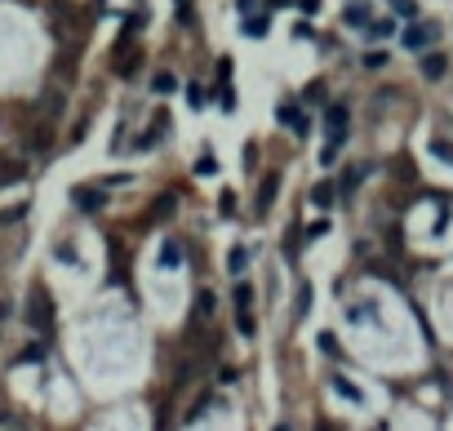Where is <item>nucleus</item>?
<instances>
[{"label": "nucleus", "mask_w": 453, "mask_h": 431, "mask_svg": "<svg viewBox=\"0 0 453 431\" xmlns=\"http://www.w3.org/2000/svg\"><path fill=\"white\" fill-rule=\"evenodd\" d=\"M347 129H351V116H347V107L342 103H329L325 107V147H342L347 142Z\"/></svg>", "instance_id": "nucleus-1"}, {"label": "nucleus", "mask_w": 453, "mask_h": 431, "mask_svg": "<svg viewBox=\"0 0 453 431\" xmlns=\"http://www.w3.org/2000/svg\"><path fill=\"white\" fill-rule=\"evenodd\" d=\"M27 325L36 333H49V325H54V303H49L45 289H31V298H27Z\"/></svg>", "instance_id": "nucleus-2"}, {"label": "nucleus", "mask_w": 453, "mask_h": 431, "mask_svg": "<svg viewBox=\"0 0 453 431\" xmlns=\"http://www.w3.org/2000/svg\"><path fill=\"white\" fill-rule=\"evenodd\" d=\"M436 36H440V27L436 22H413V27L405 31V50H426V45H436Z\"/></svg>", "instance_id": "nucleus-3"}, {"label": "nucleus", "mask_w": 453, "mask_h": 431, "mask_svg": "<svg viewBox=\"0 0 453 431\" xmlns=\"http://www.w3.org/2000/svg\"><path fill=\"white\" fill-rule=\"evenodd\" d=\"M276 116L293 129V138H307V134H311V121L298 112V103H280V107H276Z\"/></svg>", "instance_id": "nucleus-4"}, {"label": "nucleus", "mask_w": 453, "mask_h": 431, "mask_svg": "<svg viewBox=\"0 0 453 431\" xmlns=\"http://www.w3.org/2000/svg\"><path fill=\"white\" fill-rule=\"evenodd\" d=\"M71 200H76V209H84V213H98L107 205L103 187H76V191H71Z\"/></svg>", "instance_id": "nucleus-5"}, {"label": "nucleus", "mask_w": 453, "mask_h": 431, "mask_svg": "<svg viewBox=\"0 0 453 431\" xmlns=\"http://www.w3.org/2000/svg\"><path fill=\"white\" fill-rule=\"evenodd\" d=\"M342 22H347V27H369V0H347V5H342Z\"/></svg>", "instance_id": "nucleus-6"}, {"label": "nucleus", "mask_w": 453, "mask_h": 431, "mask_svg": "<svg viewBox=\"0 0 453 431\" xmlns=\"http://www.w3.org/2000/svg\"><path fill=\"white\" fill-rule=\"evenodd\" d=\"M161 267L165 271H178L182 267V241H178V236H169V241L161 245Z\"/></svg>", "instance_id": "nucleus-7"}, {"label": "nucleus", "mask_w": 453, "mask_h": 431, "mask_svg": "<svg viewBox=\"0 0 453 431\" xmlns=\"http://www.w3.org/2000/svg\"><path fill=\"white\" fill-rule=\"evenodd\" d=\"M449 71V54H422V76L426 80H440Z\"/></svg>", "instance_id": "nucleus-8"}, {"label": "nucleus", "mask_w": 453, "mask_h": 431, "mask_svg": "<svg viewBox=\"0 0 453 431\" xmlns=\"http://www.w3.org/2000/svg\"><path fill=\"white\" fill-rule=\"evenodd\" d=\"M276 191H280V178H276V174H267V178H262V187H258V205H253V209L267 213V209H272V200H276Z\"/></svg>", "instance_id": "nucleus-9"}, {"label": "nucleus", "mask_w": 453, "mask_h": 431, "mask_svg": "<svg viewBox=\"0 0 453 431\" xmlns=\"http://www.w3.org/2000/svg\"><path fill=\"white\" fill-rule=\"evenodd\" d=\"M22 178H27V165H22V160H0V187L22 183Z\"/></svg>", "instance_id": "nucleus-10"}, {"label": "nucleus", "mask_w": 453, "mask_h": 431, "mask_svg": "<svg viewBox=\"0 0 453 431\" xmlns=\"http://www.w3.org/2000/svg\"><path fill=\"white\" fill-rule=\"evenodd\" d=\"M364 36H369V40H391V36H396V18H373L369 27H364Z\"/></svg>", "instance_id": "nucleus-11"}, {"label": "nucleus", "mask_w": 453, "mask_h": 431, "mask_svg": "<svg viewBox=\"0 0 453 431\" xmlns=\"http://www.w3.org/2000/svg\"><path fill=\"white\" fill-rule=\"evenodd\" d=\"M240 31H244V36H253V40H258V36H267V14H258V9H253V14H244Z\"/></svg>", "instance_id": "nucleus-12"}, {"label": "nucleus", "mask_w": 453, "mask_h": 431, "mask_svg": "<svg viewBox=\"0 0 453 431\" xmlns=\"http://www.w3.org/2000/svg\"><path fill=\"white\" fill-rule=\"evenodd\" d=\"M231 303H236V311H253V285H249V280H236Z\"/></svg>", "instance_id": "nucleus-13"}, {"label": "nucleus", "mask_w": 453, "mask_h": 431, "mask_svg": "<svg viewBox=\"0 0 453 431\" xmlns=\"http://www.w3.org/2000/svg\"><path fill=\"white\" fill-rule=\"evenodd\" d=\"M174 89H178L174 71H156V76H151V93H174Z\"/></svg>", "instance_id": "nucleus-14"}, {"label": "nucleus", "mask_w": 453, "mask_h": 431, "mask_svg": "<svg viewBox=\"0 0 453 431\" xmlns=\"http://www.w3.org/2000/svg\"><path fill=\"white\" fill-rule=\"evenodd\" d=\"M334 196H338V187H334V183H320V187H311V200H315L320 209H329V205H334Z\"/></svg>", "instance_id": "nucleus-15"}, {"label": "nucleus", "mask_w": 453, "mask_h": 431, "mask_svg": "<svg viewBox=\"0 0 453 431\" xmlns=\"http://www.w3.org/2000/svg\"><path fill=\"white\" fill-rule=\"evenodd\" d=\"M244 267H249V249H244V245H236V249L227 254V271H236V276H240Z\"/></svg>", "instance_id": "nucleus-16"}, {"label": "nucleus", "mask_w": 453, "mask_h": 431, "mask_svg": "<svg viewBox=\"0 0 453 431\" xmlns=\"http://www.w3.org/2000/svg\"><path fill=\"white\" fill-rule=\"evenodd\" d=\"M236 329H240V338H253V333H258V320H253V311H236Z\"/></svg>", "instance_id": "nucleus-17"}, {"label": "nucleus", "mask_w": 453, "mask_h": 431, "mask_svg": "<svg viewBox=\"0 0 453 431\" xmlns=\"http://www.w3.org/2000/svg\"><path fill=\"white\" fill-rule=\"evenodd\" d=\"M364 174H369L364 165H360V169H351V174H342V178H338V191H342V196H351V191H356V183H360Z\"/></svg>", "instance_id": "nucleus-18"}, {"label": "nucleus", "mask_w": 453, "mask_h": 431, "mask_svg": "<svg viewBox=\"0 0 453 431\" xmlns=\"http://www.w3.org/2000/svg\"><path fill=\"white\" fill-rule=\"evenodd\" d=\"M195 174H200V178H214V174H218V160H214V151H209V147H205V151H200V160H195Z\"/></svg>", "instance_id": "nucleus-19"}, {"label": "nucleus", "mask_w": 453, "mask_h": 431, "mask_svg": "<svg viewBox=\"0 0 453 431\" xmlns=\"http://www.w3.org/2000/svg\"><path fill=\"white\" fill-rule=\"evenodd\" d=\"M49 138H54V129H49V125H40V129H31L27 147H31V151H45V147H49Z\"/></svg>", "instance_id": "nucleus-20"}, {"label": "nucleus", "mask_w": 453, "mask_h": 431, "mask_svg": "<svg viewBox=\"0 0 453 431\" xmlns=\"http://www.w3.org/2000/svg\"><path fill=\"white\" fill-rule=\"evenodd\" d=\"M200 316H205V320L214 316V294H209V289H200V294H195V320H200Z\"/></svg>", "instance_id": "nucleus-21"}, {"label": "nucleus", "mask_w": 453, "mask_h": 431, "mask_svg": "<svg viewBox=\"0 0 453 431\" xmlns=\"http://www.w3.org/2000/svg\"><path fill=\"white\" fill-rule=\"evenodd\" d=\"M174 205H178V200H174V191H169V196H161V200L151 205V218H165V213H174Z\"/></svg>", "instance_id": "nucleus-22"}, {"label": "nucleus", "mask_w": 453, "mask_h": 431, "mask_svg": "<svg viewBox=\"0 0 453 431\" xmlns=\"http://www.w3.org/2000/svg\"><path fill=\"white\" fill-rule=\"evenodd\" d=\"M431 156H440V160H445V165H453V142L436 138V142H431Z\"/></svg>", "instance_id": "nucleus-23"}, {"label": "nucleus", "mask_w": 453, "mask_h": 431, "mask_svg": "<svg viewBox=\"0 0 453 431\" xmlns=\"http://www.w3.org/2000/svg\"><path fill=\"white\" fill-rule=\"evenodd\" d=\"M391 5H396L400 18H413V22H418V5H413V0H391Z\"/></svg>", "instance_id": "nucleus-24"}, {"label": "nucleus", "mask_w": 453, "mask_h": 431, "mask_svg": "<svg viewBox=\"0 0 453 431\" xmlns=\"http://www.w3.org/2000/svg\"><path fill=\"white\" fill-rule=\"evenodd\" d=\"M307 303H311V285H302V289H298V307H293V316H298V320H302V311H307Z\"/></svg>", "instance_id": "nucleus-25"}, {"label": "nucleus", "mask_w": 453, "mask_h": 431, "mask_svg": "<svg viewBox=\"0 0 453 431\" xmlns=\"http://www.w3.org/2000/svg\"><path fill=\"white\" fill-rule=\"evenodd\" d=\"M334 387H338V391H342V396H347V400H360V387H351L347 378H334Z\"/></svg>", "instance_id": "nucleus-26"}, {"label": "nucleus", "mask_w": 453, "mask_h": 431, "mask_svg": "<svg viewBox=\"0 0 453 431\" xmlns=\"http://www.w3.org/2000/svg\"><path fill=\"white\" fill-rule=\"evenodd\" d=\"M40 356H45V347H40V342H31V347H22V356H18V361L27 365V361H40Z\"/></svg>", "instance_id": "nucleus-27"}, {"label": "nucleus", "mask_w": 453, "mask_h": 431, "mask_svg": "<svg viewBox=\"0 0 453 431\" xmlns=\"http://www.w3.org/2000/svg\"><path fill=\"white\" fill-rule=\"evenodd\" d=\"M364 67H369V71H378V67H387V54H383V50H373V54H364Z\"/></svg>", "instance_id": "nucleus-28"}, {"label": "nucleus", "mask_w": 453, "mask_h": 431, "mask_svg": "<svg viewBox=\"0 0 453 431\" xmlns=\"http://www.w3.org/2000/svg\"><path fill=\"white\" fill-rule=\"evenodd\" d=\"M187 103L191 107H205V85H187Z\"/></svg>", "instance_id": "nucleus-29"}, {"label": "nucleus", "mask_w": 453, "mask_h": 431, "mask_svg": "<svg viewBox=\"0 0 453 431\" xmlns=\"http://www.w3.org/2000/svg\"><path fill=\"white\" fill-rule=\"evenodd\" d=\"M387 249H391V254H400V227H387Z\"/></svg>", "instance_id": "nucleus-30"}, {"label": "nucleus", "mask_w": 453, "mask_h": 431, "mask_svg": "<svg viewBox=\"0 0 453 431\" xmlns=\"http://www.w3.org/2000/svg\"><path fill=\"white\" fill-rule=\"evenodd\" d=\"M325 232H329V222H311V227H307V232H302V236H307V241H320Z\"/></svg>", "instance_id": "nucleus-31"}, {"label": "nucleus", "mask_w": 453, "mask_h": 431, "mask_svg": "<svg viewBox=\"0 0 453 431\" xmlns=\"http://www.w3.org/2000/svg\"><path fill=\"white\" fill-rule=\"evenodd\" d=\"M205 409H209V396H200V400H195V404H191V414H187V423H195V418H200Z\"/></svg>", "instance_id": "nucleus-32"}, {"label": "nucleus", "mask_w": 453, "mask_h": 431, "mask_svg": "<svg viewBox=\"0 0 453 431\" xmlns=\"http://www.w3.org/2000/svg\"><path fill=\"white\" fill-rule=\"evenodd\" d=\"M307 98H311V103H325V85H320V80H315V85L307 89Z\"/></svg>", "instance_id": "nucleus-33"}, {"label": "nucleus", "mask_w": 453, "mask_h": 431, "mask_svg": "<svg viewBox=\"0 0 453 431\" xmlns=\"http://www.w3.org/2000/svg\"><path fill=\"white\" fill-rule=\"evenodd\" d=\"M302 5V14H315V9H320V0H298Z\"/></svg>", "instance_id": "nucleus-34"}, {"label": "nucleus", "mask_w": 453, "mask_h": 431, "mask_svg": "<svg viewBox=\"0 0 453 431\" xmlns=\"http://www.w3.org/2000/svg\"><path fill=\"white\" fill-rule=\"evenodd\" d=\"M9 316V303H0V320H5Z\"/></svg>", "instance_id": "nucleus-35"}, {"label": "nucleus", "mask_w": 453, "mask_h": 431, "mask_svg": "<svg viewBox=\"0 0 453 431\" xmlns=\"http://www.w3.org/2000/svg\"><path fill=\"white\" fill-rule=\"evenodd\" d=\"M272 5H289V0H272Z\"/></svg>", "instance_id": "nucleus-36"}, {"label": "nucleus", "mask_w": 453, "mask_h": 431, "mask_svg": "<svg viewBox=\"0 0 453 431\" xmlns=\"http://www.w3.org/2000/svg\"><path fill=\"white\" fill-rule=\"evenodd\" d=\"M276 431H289V427H285V423H280V427H276Z\"/></svg>", "instance_id": "nucleus-37"}]
</instances>
